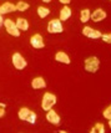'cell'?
Wrapping results in <instances>:
<instances>
[{
    "label": "cell",
    "instance_id": "cell-17",
    "mask_svg": "<svg viewBox=\"0 0 111 133\" xmlns=\"http://www.w3.org/2000/svg\"><path fill=\"white\" fill-rule=\"evenodd\" d=\"M50 14V10L47 8H44V6H39L38 8V15L41 17V19H45Z\"/></svg>",
    "mask_w": 111,
    "mask_h": 133
},
{
    "label": "cell",
    "instance_id": "cell-4",
    "mask_svg": "<svg viewBox=\"0 0 111 133\" xmlns=\"http://www.w3.org/2000/svg\"><path fill=\"white\" fill-rule=\"evenodd\" d=\"M3 25H5L6 31L11 35V36H15V37H19V36H20V31H19V29L16 28V25H15V21H13L10 19H5Z\"/></svg>",
    "mask_w": 111,
    "mask_h": 133
},
{
    "label": "cell",
    "instance_id": "cell-20",
    "mask_svg": "<svg viewBox=\"0 0 111 133\" xmlns=\"http://www.w3.org/2000/svg\"><path fill=\"white\" fill-rule=\"evenodd\" d=\"M104 117H105L107 121L111 119V106H107V108L104 111Z\"/></svg>",
    "mask_w": 111,
    "mask_h": 133
},
{
    "label": "cell",
    "instance_id": "cell-5",
    "mask_svg": "<svg viewBox=\"0 0 111 133\" xmlns=\"http://www.w3.org/2000/svg\"><path fill=\"white\" fill-rule=\"evenodd\" d=\"M13 65H14V67L18 70H24L25 67H26V65H28V62L25 61V58L19 54V52H15L14 55H13Z\"/></svg>",
    "mask_w": 111,
    "mask_h": 133
},
{
    "label": "cell",
    "instance_id": "cell-16",
    "mask_svg": "<svg viewBox=\"0 0 111 133\" xmlns=\"http://www.w3.org/2000/svg\"><path fill=\"white\" fill-rule=\"evenodd\" d=\"M90 20V10L89 9H84L80 12V21L81 23H88Z\"/></svg>",
    "mask_w": 111,
    "mask_h": 133
},
{
    "label": "cell",
    "instance_id": "cell-7",
    "mask_svg": "<svg viewBox=\"0 0 111 133\" xmlns=\"http://www.w3.org/2000/svg\"><path fill=\"white\" fill-rule=\"evenodd\" d=\"M82 35L88 36L90 39H100L102 34L100 32L99 30H94L92 28H90V26H85V28L82 29Z\"/></svg>",
    "mask_w": 111,
    "mask_h": 133
},
{
    "label": "cell",
    "instance_id": "cell-19",
    "mask_svg": "<svg viewBox=\"0 0 111 133\" xmlns=\"http://www.w3.org/2000/svg\"><path fill=\"white\" fill-rule=\"evenodd\" d=\"M90 132H91V133H95V132L105 133V127H104V124H102V123H96Z\"/></svg>",
    "mask_w": 111,
    "mask_h": 133
},
{
    "label": "cell",
    "instance_id": "cell-3",
    "mask_svg": "<svg viewBox=\"0 0 111 133\" xmlns=\"http://www.w3.org/2000/svg\"><path fill=\"white\" fill-rule=\"evenodd\" d=\"M99 66H100V61L97 57L95 56H91L85 60V70L89 71V72H96L99 70Z\"/></svg>",
    "mask_w": 111,
    "mask_h": 133
},
{
    "label": "cell",
    "instance_id": "cell-2",
    "mask_svg": "<svg viewBox=\"0 0 111 133\" xmlns=\"http://www.w3.org/2000/svg\"><path fill=\"white\" fill-rule=\"evenodd\" d=\"M56 103V96L53 93L46 92L42 96V101H41V108L44 111H49L54 104Z\"/></svg>",
    "mask_w": 111,
    "mask_h": 133
},
{
    "label": "cell",
    "instance_id": "cell-25",
    "mask_svg": "<svg viewBox=\"0 0 111 133\" xmlns=\"http://www.w3.org/2000/svg\"><path fill=\"white\" fill-rule=\"evenodd\" d=\"M42 1H45V3H50L51 0H42Z\"/></svg>",
    "mask_w": 111,
    "mask_h": 133
},
{
    "label": "cell",
    "instance_id": "cell-15",
    "mask_svg": "<svg viewBox=\"0 0 111 133\" xmlns=\"http://www.w3.org/2000/svg\"><path fill=\"white\" fill-rule=\"evenodd\" d=\"M15 25H16V28H18L19 30H28L29 29V23H28V20H25L23 17H19L18 20H16V23H15Z\"/></svg>",
    "mask_w": 111,
    "mask_h": 133
},
{
    "label": "cell",
    "instance_id": "cell-8",
    "mask_svg": "<svg viewBox=\"0 0 111 133\" xmlns=\"http://www.w3.org/2000/svg\"><path fill=\"white\" fill-rule=\"evenodd\" d=\"M30 44L34 49H42L44 47V40H42V36L39 34L33 35L30 37Z\"/></svg>",
    "mask_w": 111,
    "mask_h": 133
},
{
    "label": "cell",
    "instance_id": "cell-13",
    "mask_svg": "<svg viewBox=\"0 0 111 133\" xmlns=\"http://www.w3.org/2000/svg\"><path fill=\"white\" fill-rule=\"evenodd\" d=\"M15 5L11 3H5L0 6V15H4V14H9V12L15 11Z\"/></svg>",
    "mask_w": 111,
    "mask_h": 133
},
{
    "label": "cell",
    "instance_id": "cell-21",
    "mask_svg": "<svg viewBox=\"0 0 111 133\" xmlns=\"http://www.w3.org/2000/svg\"><path fill=\"white\" fill-rule=\"evenodd\" d=\"M101 39L105 41L106 44H110L111 42V34H105V35H101Z\"/></svg>",
    "mask_w": 111,
    "mask_h": 133
},
{
    "label": "cell",
    "instance_id": "cell-22",
    "mask_svg": "<svg viewBox=\"0 0 111 133\" xmlns=\"http://www.w3.org/2000/svg\"><path fill=\"white\" fill-rule=\"evenodd\" d=\"M5 115V104L0 102V118Z\"/></svg>",
    "mask_w": 111,
    "mask_h": 133
},
{
    "label": "cell",
    "instance_id": "cell-14",
    "mask_svg": "<svg viewBox=\"0 0 111 133\" xmlns=\"http://www.w3.org/2000/svg\"><path fill=\"white\" fill-rule=\"evenodd\" d=\"M71 16V9L67 5H65L61 10H60V21H65Z\"/></svg>",
    "mask_w": 111,
    "mask_h": 133
},
{
    "label": "cell",
    "instance_id": "cell-18",
    "mask_svg": "<svg viewBox=\"0 0 111 133\" xmlns=\"http://www.w3.org/2000/svg\"><path fill=\"white\" fill-rule=\"evenodd\" d=\"M15 9H16L18 11H25V10L29 9V4L25 3V1H19L18 4L15 5Z\"/></svg>",
    "mask_w": 111,
    "mask_h": 133
},
{
    "label": "cell",
    "instance_id": "cell-24",
    "mask_svg": "<svg viewBox=\"0 0 111 133\" xmlns=\"http://www.w3.org/2000/svg\"><path fill=\"white\" fill-rule=\"evenodd\" d=\"M3 23H4V19H3V15H0V28L3 26Z\"/></svg>",
    "mask_w": 111,
    "mask_h": 133
},
{
    "label": "cell",
    "instance_id": "cell-12",
    "mask_svg": "<svg viewBox=\"0 0 111 133\" xmlns=\"http://www.w3.org/2000/svg\"><path fill=\"white\" fill-rule=\"evenodd\" d=\"M55 60L58 62H61V64H65V65H69L71 62L70 61V57L63 51H59L56 55H55Z\"/></svg>",
    "mask_w": 111,
    "mask_h": 133
},
{
    "label": "cell",
    "instance_id": "cell-23",
    "mask_svg": "<svg viewBox=\"0 0 111 133\" xmlns=\"http://www.w3.org/2000/svg\"><path fill=\"white\" fill-rule=\"evenodd\" d=\"M59 1H60L61 4H64V5H69V4H70V1H71V0H59Z\"/></svg>",
    "mask_w": 111,
    "mask_h": 133
},
{
    "label": "cell",
    "instance_id": "cell-10",
    "mask_svg": "<svg viewBox=\"0 0 111 133\" xmlns=\"http://www.w3.org/2000/svg\"><path fill=\"white\" fill-rule=\"evenodd\" d=\"M46 119H47L49 122H50L51 124H55V126H58V124H60V121H61V119H60V116H59V115L56 113V112H55V111L51 110V108H50V110L47 111Z\"/></svg>",
    "mask_w": 111,
    "mask_h": 133
},
{
    "label": "cell",
    "instance_id": "cell-1",
    "mask_svg": "<svg viewBox=\"0 0 111 133\" xmlns=\"http://www.w3.org/2000/svg\"><path fill=\"white\" fill-rule=\"evenodd\" d=\"M19 118H20L21 121L29 122L31 124H34L36 122V115L33 111H30L29 108H25V107L20 108V111H19Z\"/></svg>",
    "mask_w": 111,
    "mask_h": 133
},
{
    "label": "cell",
    "instance_id": "cell-9",
    "mask_svg": "<svg viewBox=\"0 0 111 133\" xmlns=\"http://www.w3.org/2000/svg\"><path fill=\"white\" fill-rule=\"evenodd\" d=\"M106 12L102 10V9H96L92 14H90V19L92 20L94 23H99V21H102L104 19H106Z\"/></svg>",
    "mask_w": 111,
    "mask_h": 133
},
{
    "label": "cell",
    "instance_id": "cell-6",
    "mask_svg": "<svg viewBox=\"0 0 111 133\" xmlns=\"http://www.w3.org/2000/svg\"><path fill=\"white\" fill-rule=\"evenodd\" d=\"M47 31L50 34H60L63 32V24L58 19H53L47 25Z\"/></svg>",
    "mask_w": 111,
    "mask_h": 133
},
{
    "label": "cell",
    "instance_id": "cell-11",
    "mask_svg": "<svg viewBox=\"0 0 111 133\" xmlns=\"http://www.w3.org/2000/svg\"><path fill=\"white\" fill-rule=\"evenodd\" d=\"M31 87L35 88V90H40V88H45L46 87V82L42 77H35L33 81H31Z\"/></svg>",
    "mask_w": 111,
    "mask_h": 133
}]
</instances>
